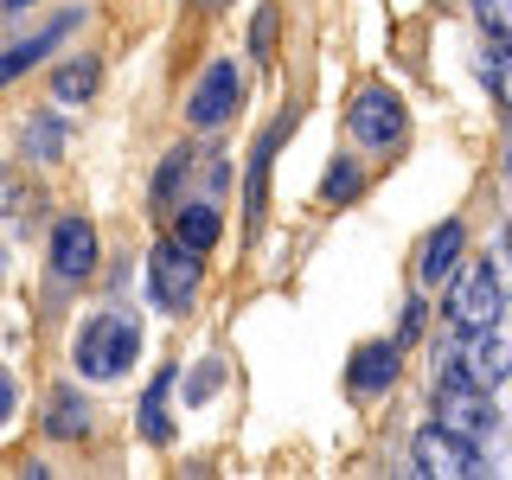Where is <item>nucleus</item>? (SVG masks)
<instances>
[{
    "mask_svg": "<svg viewBox=\"0 0 512 480\" xmlns=\"http://www.w3.org/2000/svg\"><path fill=\"white\" fill-rule=\"evenodd\" d=\"M167 391H173V365H160V372H154V384H148V397H141V410H135V423H141V436H148V442H173Z\"/></svg>",
    "mask_w": 512,
    "mask_h": 480,
    "instance_id": "obj_13",
    "label": "nucleus"
},
{
    "mask_svg": "<svg viewBox=\"0 0 512 480\" xmlns=\"http://www.w3.org/2000/svg\"><path fill=\"white\" fill-rule=\"evenodd\" d=\"M180 173H186V148H180V154H167V167L154 173V205H160V199H173V186H180Z\"/></svg>",
    "mask_w": 512,
    "mask_h": 480,
    "instance_id": "obj_22",
    "label": "nucleus"
},
{
    "mask_svg": "<svg viewBox=\"0 0 512 480\" xmlns=\"http://www.w3.org/2000/svg\"><path fill=\"white\" fill-rule=\"evenodd\" d=\"M506 167H512V154H506Z\"/></svg>",
    "mask_w": 512,
    "mask_h": 480,
    "instance_id": "obj_29",
    "label": "nucleus"
},
{
    "mask_svg": "<svg viewBox=\"0 0 512 480\" xmlns=\"http://www.w3.org/2000/svg\"><path fill=\"white\" fill-rule=\"evenodd\" d=\"M26 7H39V0H0V13H26Z\"/></svg>",
    "mask_w": 512,
    "mask_h": 480,
    "instance_id": "obj_26",
    "label": "nucleus"
},
{
    "mask_svg": "<svg viewBox=\"0 0 512 480\" xmlns=\"http://www.w3.org/2000/svg\"><path fill=\"white\" fill-rule=\"evenodd\" d=\"M96 77H103V58H77V64H64V71L52 77V96L58 103H90Z\"/></svg>",
    "mask_w": 512,
    "mask_h": 480,
    "instance_id": "obj_15",
    "label": "nucleus"
},
{
    "mask_svg": "<svg viewBox=\"0 0 512 480\" xmlns=\"http://www.w3.org/2000/svg\"><path fill=\"white\" fill-rule=\"evenodd\" d=\"M480 32H493V45H512V0H474Z\"/></svg>",
    "mask_w": 512,
    "mask_h": 480,
    "instance_id": "obj_20",
    "label": "nucleus"
},
{
    "mask_svg": "<svg viewBox=\"0 0 512 480\" xmlns=\"http://www.w3.org/2000/svg\"><path fill=\"white\" fill-rule=\"evenodd\" d=\"M237 103H244L237 64L218 58V64H205V77L192 84V96H186V122H192V128H224V122L237 116Z\"/></svg>",
    "mask_w": 512,
    "mask_h": 480,
    "instance_id": "obj_8",
    "label": "nucleus"
},
{
    "mask_svg": "<svg viewBox=\"0 0 512 480\" xmlns=\"http://www.w3.org/2000/svg\"><path fill=\"white\" fill-rule=\"evenodd\" d=\"M442 314H448V327H500V314H506L500 263H468V269L455 263V269H448Z\"/></svg>",
    "mask_w": 512,
    "mask_h": 480,
    "instance_id": "obj_2",
    "label": "nucleus"
},
{
    "mask_svg": "<svg viewBox=\"0 0 512 480\" xmlns=\"http://www.w3.org/2000/svg\"><path fill=\"white\" fill-rule=\"evenodd\" d=\"M20 410V384H13V372H0V423Z\"/></svg>",
    "mask_w": 512,
    "mask_h": 480,
    "instance_id": "obj_25",
    "label": "nucleus"
},
{
    "mask_svg": "<svg viewBox=\"0 0 512 480\" xmlns=\"http://www.w3.org/2000/svg\"><path fill=\"white\" fill-rule=\"evenodd\" d=\"M173 237H180L186 250H199V256H205V250H212L218 237H224V218L212 212V205H186V212L173 218Z\"/></svg>",
    "mask_w": 512,
    "mask_h": 480,
    "instance_id": "obj_14",
    "label": "nucleus"
},
{
    "mask_svg": "<svg viewBox=\"0 0 512 480\" xmlns=\"http://www.w3.org/2000/svg\"><path fill=\"white\" fill-rule=\"evenodd\" d=\"M480 71H487V90H493V103H500V109H512V45H493Z\"/></svg>",
    "mask_w": 512,
    "mask_h": 480,
    "instance_id": "obj_19",
    "label": "nucleus"
},
{
    "mask_svg": "<svg viewBox=\"0 0 512 480\" xmlns=\"http://www.w3.org/2000/svg\"><path fill=\"white\" fill-rule=\"evenodd\" d=\"M199 282H205L199 250H186L180 237H167V244L148 250V301L160 314H186L192 301H199Z\"/></svg>",
    "mask_w": 512,
    "mask_h": 480,
    "instance_id": "obj_4",
    "label": "nucleus"
},
{
    "mask_svg": "<svg viewBox=\"0 0 512 480\" xmlns=\"http://www.w3.org/2000/svg\"><path fill=\"white\" fill-rule=\"evenodd\" d=\"M212 384H218V365H199V372H192V391H186V404H205V397H212Z\"/></svg>",
    "mask_w": 512,
    "mask_h": 480,
    "instance_id": "obj_24",
    "label": "nucleus"
},
{
    "mask_svg": "<svg viewBox=\"0 0 512 480\" xmlns=\"http://www.w3.org/2000/svg\"><path fill=\"white\" fill-rule=\"evenodd\" d=\"M506 256H512V224H506Z\"/></svg>",
    "mask_w": 512,
    "mask_h": 480,
    "instance_id": "obj_27",
    "label": "nucleus"
},
{
    "mask_svg": "<svg viewBox=\"0 0 512 480\" xmlns=\"http://www.w3.org/2000/svg\"><path fill=\"white\" fill-rule=\"evenodd\" d=\"M0 269H7V250H0Z\"/></svg>",
    "mask_w": 512,
    "mask_h": 480,
    "instance_id": "obj_28",
    "label": "nucleus"
},
{
    "mask_svg": "<svg viewBox=\"0 0 512 480\" xmlns=\"http://www.w3.org/2000/svg\"><path fill=\"white\" fill-rule=\"evenodd\" d=\"M429 423L455 429V436L468 442H487L493 429H500V404H493L487 384L461 378V372H436V404H429Z\"/></svg>",
    "mask_w": 512,
    "mask_h": 480,
    "instance_id": "obj_3",
    "label": "nucleus"
},
{
    "mask_svg": "<svg viewBox=\"0 0 512 480\" xmlns=\"http://www.w3.org/2000/svg\"><path fill=\"white\" fill-rule=\"evenodd\" d=\"M397 378H404V346H397V340H365V346L346 359V384H352L359 397L397 391Z\"/></svg>",
    "mask_w": 512,
    "mask_h": 480,
    "instance_id": "obj_10",
    "label": "nucleus"
},
{
    "mask_svg": "<svg viewBox=\"0 0 512 480\" xmlns=\"http://www.w3.org/2000/svg\"><path fill=\"white\" fill-rule=\"evenodd\" d=\"M436 372H461V378H474V384H506L512 378V340L500 327H455V346L442 352V365Z\"/></svg>",
    "mask_w": 512,
    "mask_h": 480,
    "instance_id": "obj_5",
    "label": "nucleus"
},
{
    "mask_svg": "<svg viewBox=\"0 0 512 480\" xmlns=\"http://www.w3.org/2000/svg\"><path fill=\"white\" fill-rule=\"evenodd\" d=\"M45 263H52L58 282H84L90 269H96V224H90V218H58Z\"/></svg>",
    "mask_w": 512,
    "mask_h": 480,
    "instance_id": "obj_9",
    "label": "nucleus"
},
{
    "mask_svg": "<svg viewBox=\"0 0 512 480\" xmlns=\"http://www.w3.org/2000/svg\"><path fill=\"white\" fill-rule=\"evenodd\" d=\"M90 410H84V391H58L52 397V436H84Z\"/></svg>",
    "mask_w": 512,
    "mask_h": 480,
    "instance_id": "obj_17",
    "label": "nucleus"
},
{
    "mask_svg": "<svg viewBox=\"0 0 512 480\" xmlns=\"http://www.w3.org/2000/svg\"><path fill=\"white\" fill-rule=\"evenodd\" d=\"M269 45H276V7H263V13L250 20V52L269 58Z\"/></svg>",
    "mask_w": 512,
    "mask_h": 480,
    "instance_id": "obj_21",
    "label": "nucleus"
},
{
    "mask_svg": "<svg viewBox=\"0 0 512 480\" xmlns=\"http://www.w3.org/2000/svg\"><path fill=\"white\" fill-rule=\"evenodd\" d=\"M77 20H84V13H64L58 26H45V32H32V39H20V45H7V52H0V90H7L13 77H26L32 64H39V58H52V45H58V39H64V32H71Z\"/></svg>",
    "mask_w": 512,
    "mask_h": 480,
    "instance_id": "obj_11",
    "label": "nucleus"
},
{
    "mask_svg": "<svg viewBox=\"0 0 512 480\" xmlns=\"http://www.w3.org/2000/svg\"><path fill=\"white\" fill-rule=\"evenodd\" d=\"M71 359H77V372H84L90 384H109V378H122L128 365L141 359V327L128 314H90L84 327H77V340H71Z\"/></svg>",
    "mask_w": 512,
    "mask_h": 480,
    "instance_id": "obj_1",
    "label": "nucleus"
},
{
    "mask_svg": "<svg viewBox=\"0 0 512 480\" xmlns=\"http://www.w3.org/2000/svg\"><path fill=\"white\" fill-rule=\"evenodd\" d=\"M26 154L32 160H58L64 154V122L58 116H32L26 122Z\"/></svg>",
    "mask_w": 512,
    "mask_h": 480,
    "instance_id": "obj_16",
    "label": "nucleus"
},
{
    "mask_svg": "<svg viewBox=\"0 0 512 480\" xmlns=\"http://www.w3.org/2000/svg\"><path fill=\"white\" fill-rule=\"evenodd\" d=\"M410 468L429 474V480H461V474H487V461H480V442L455 436L442 423H423L410 436Z\"/></svg>",
    "mask_w": 512,
    "mask_h": 480,
    "instance_id": "obj_6",
    "label": "nucleus"
},
{
    "mask_svg": "<svg viewBox=\"0 0 512 480\" xmlns=\"http://www.w3.org/2000/svg\"><path fill=\"white\" fill-rule=\"evenodd\" d=\"M461 244H468V224H461V218H442L436 231H429V250H423V282L429 288L448 282V269L461 263Z\"/></svg>",
    "mask_w": 512,
    "mask_h": 480,
    "instance_id": "obj_12",
    "label": "nucleus"
},
{
    "mask_svg": "<svg viewBox=\"0 0 512 480\" xmlns=\"http://www.w3.org/2000/svg\"><path fill=\"white\" fill-rule=\"evenodd\" d=\"M423 340V301L410 295V308H404V320H397V346H416Z\"/></svg>",
    "mask_w": 512,
    "mask_h": 480,
    "instance_id": "obj_23",
    "label": "nucleus"
},
{
    "mask_svg": "<svg viewBox=\"0 0 512 480\" xmlns=\"http://www.w3.org/2000/svg\"><path fill=\"white\" fill-rule=\"evenodd\" d=\"M346 128L359 135V148H397V141L410 135V109H404L397 90L365 84L359 96H352V109H346Z\"/></svg>",
    "mask_w": 512,
    "mask_h": 480,
    "instance_id": "obj_7",
    "label": "nucleus"
},
{
    "mask_svg": "<svg viewBox=\"0 0 512 480\" xmlns=\"http://www.w3.org/2000/svg\"><path fill=\"white\" fill-rule=\"evenodd\" d=\"M359 186H365V173L352 167L346 154L333 160V167H327V180H320V192H327V205H346V199H359Z\"/></svg>",
    "mask_w": 512,
    "mask_h": 480,
    "instance_id": "obj_18",
    "label": "nucleus"
}]
</instances>
